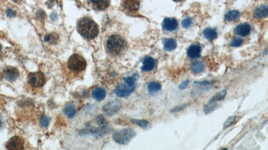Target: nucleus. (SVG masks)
Here are the masks:
<instances>
[{"label": "nucleus", "mask_w": 268, "mask_h": 150, "mask_svg": "<svg viewBox=\"0 0 268 150\" xmlns=\"http://www.w3.org/2000/svg\"><path fill=\"white\" fill-rule=\"evenodd\" d=\"M77 30L82 37L89 39L97 37L99 31L98 25L89 18H83L78 21Z\"/></svg>", "instance_id": "f257e3e1"}, {"label": "nucleus", "mask_w": 268, "mask_h": 150, "mask_svg": "<svg viewBox=\"0 0 268 150\" xmlns=\"http://www.w3.org/2000/svg\"><path fill=\"white\" fill-rule=\"evenodd\" d=\"M126 43L124 39L119 35H113L107 41V47L109 52L113 56L120 54L125 48Z\"/></svg>", "instance_id": "f03ea898"}, {"label": "nucleus", "mask_w": 268, "mask_h": 150, "mask_svg": "<svg viewBox=\"0 0 268 150\" xmlns=\"http://www.w3.org/2000/svg\"><path fill=\"white\" fill-rule=\"evenodd\" d=\"M136 79L133 76L125 79L124 84L118 85L115 89V93L117 96L125 97L130 96L136 89Z\"/></svg>", "instance_id": "7ed1b4c3"}, {"label": "nucleus", "mask_w": 268, "mask_h": 150, "mask_svg": "<svg viewBox=\"0 0 268 150\" xmlns=\"http://www.w3.org/2000/svg\"><path fill=\"white\" fill-rule=\"evenodd\" d=\"M136 133L133 129L131 128L119 130L113 133V139L119 144H127L136 136Z\"/></svg>", "instance_id": "20e7f679"}, {"label": "nucleus", "mask_w": 268, "mask_h": 150, "mask_svg": "<svg viewBox=\"0 0 268 150\" xmlns=\"http://www.w3.org/2000/svg\"><path fill=\"white\" fill-rule=\"evenodd\" d=\"M86 61L79 54L74 53L70 57L68 61V68L73 72H81L86 68Z\"/></svg>", "instance_id": "39448f33"}, {"label": "nucleus", "mask_w": 268, "mask_h": 150, "mask_svg": "<svg viewBox=\"0 0 268 150\" xmlns=\"http://www.w3.org/2000/svg\"><path fill=\"white\" fill-rule=\"evenodd\" d=\"M46 81V77L42 72L31 73L28 76V83L30 85L34 88H40L45 84Z\"/></svg>", "instance_id": "423d86ee"}, {"label": "nucleus", "mask_w": 268, "mask_h": 150, "mask_svg": "<svg viewBox=\"0 0 268 150\" xmlns=\"http://www.w3.org/2000/svg\"><path fill=\"white\" fill-rule=\"evenodd\" d=\"M226 93H227L226 90H223L221 92L216 93L213 96V97H212L211 100L208 101V103L206 105L205 108L204 109V113L206 114H208L211 113L212 112H213L215 107L216 106V104H217V102L219 101L223 100L224 98V97H225Z\"/></svg>", "instance_id": "0eeeda50"}, {"label": "nucleus", "mask_w": 268, "mask_h": 150, "mask_svg": "<svg viewBox=\"0 0 268 150\" xmlns=\"http://www.w3.org/2000/svg\"><path fill=\"white\" fill-rule=\"evenodd\" d=\"M121 108V103L119 101L115 100L109 102L104 105L103 110L108 116H113L119 111Z\"/></svg>", "instance_id": "6e6552de"}, {"label": "nucleus", "mask_w": 268, "mask_h": 150, "mask_svg": "<svg viewBox=\"0 0 268 150\" xmlns=\"http://www.w3.org/2000/svg\"><path fill=\"white\" fill-rule=\"evenodd\" d=\"M6 148L8 149H23L24 141L20 137L14 136L7 141Z\"/></svg>", "instance_id": "1a4fd4ad"}, {"label": "nucleus", "mask_w": 268, "mask_h": 150, "mask_svg": "<svg viewBox=\"0 0 268 150\" xmlns=\"http://www.w3.org/2000/svg\"><path fill=\"white\" fill-rule=\"evenodd\" d=\"M122 5L125 10L129 12H136L139 10L140 0H123Z\"/></svg>", "instance_id": "9d476101"}, {"label": "nucleus", "mask_w": 268, "mask_h": 150, "mask_svg": "<svg viewBox=\"0 0 268 150\" xmlns=\"http://www.w3.org/2000/svg\"><path fill=\"white\" fill-rule=\"evenodd\" d=\"M3 75L7 80L10 81H14L18 78L19 76V72L16 68L13 67H8L5 69L3 72Z\"/></svg>", "instance_id": "9b49d317"}, {"label": "nucleus", "mask_w": 268, "mask_h": 150, "mask_svg": "<svg viewBox=\"0 0 268 150\" xmlns=\"http://www.w3.org/2000/svg\"><path fill=\"white\" fill-rule=\"evenodd\" d=\"M251 31V26L248 23H241L238 25L235 29V33L240 36L245 37L249 34Z\"/></svg>", "instance_id": "f8f14e48"}, {"label": "nucleus", "mask_w": 268, "mask_h": 150, "mask_svg": "<svg viewBox=\"0 0 268 150\" xmlns=\"http://www.w3.org/2000/svg\"><path fill=\"white\" fill-rule=\"evenodd\" d=\"M162 27L165 31H174L178 27V22L174 18H165L162 23Z\"/></svg>", "instance_id": "ddd939ff"}, {"label": "nucleus", "mask_w": 268, "mask_h": 150, "mask_svg": "<svg viewBox=\"0 0 268 150\" xmlns=\"http://www.w3.org/2000/svg\"><path fill=\"white\" fill-rule=\"evenodd\" d=\"M93 8L97 10H103L110 5V0H90Z\"/></svg>", "instance_id": "4468645a"}, {"label": "nucleus", "mask_w": 268, "mask_h": 150, "mask_svg": "<svg viewBox=\"0 0 268 150\" xmlns=\"http://www.w3.org/2000/svg\"><path fill=\"white\" fill-rule=\"evenodd\" d=\"M201 53V47L199 45H192L190 47H189L187 51V55L188 56L192 58L195 59L198 58L200 56Z\"/></svg>", "instance_id": "2eb2a0df"}, {"label": "nucleus", "mask_w": 268, "mask_h": 150, "mask_svg": "<svg viewBox=\"0 0 268 150\" xmlns=\"http://www.w3.org/2000/svg\"><path fill=\"white\" fill-rule=\"evenodd\" d=\"M268 14V8L267 6H260L255 9L254 12L255 18L258 19H263L266 18Z\"/></svg>", "instance_id": "dca6fc26"}, {"label": "nucleus", "mask_w": 268, "mask_h": 150, "mask_svg": "<svg viewBox=\"0 0 268 150\" xmlns=\"http://www.w3.org/2000/svg\"><path fill=\"white\" fill-rule=\"evenodd\" d=\"M155 67V61L152 57H148L144 59L143 61V65L141 67V69L144 72H149L152 71Z\"/></svg>", "instance_id": "f3484780"}, {"label": "nucleus", "mask_w": 268, "mask_h": 150, "mask_svg": "<svg viewBox=\"0 0 268 150\" xmlns=\"http://www.w3.org/2000/svg\"><path fill=\"white\" fill-rule=\"evenodd\" d=\"M93 96L94 98V100L97 101H101L106 96V92L103 88H97L94 89L93 92Z\"/></svg>", "instance_id": "a211bd4d"}, {"label": "nucleus", "mask_w": 268, "mask_h": 150, "mask_svg": "<svg viewBox=\"0 0 268 150\" xmlns=\"http://www.w3.org/2000/svg\"><path fill=\"white\" fill-rule=\"evenodd\" d=\"M204 69V65L203 62L200 61H197L193 63L191 65V71L192 73L198 74L202 73Z\"/></svg>", "instance_id": "6ab92c4d"}, {"label": "nucleus", "mask_w": 268, "mask_h": 150, "mask_svg": "<svg viewBox=\"0 0 268 150\" xmlns=\"http://www.w3.org/2000/svg\"><path fill=\"white\" fill-rule=\"evenodd\" d=\"M63 112L69 118L73 117L76 114V109L72 104L66 105L63 109Z\"/></svg>", "instance_id": "aec40b11"}, {"label": "nucleus", "mask_w": 268, "mask_h": 150, "mask_svg": "<svg viewBox=\"0 0 268 150\" xmlns=\"http://www.w3.org/2000/svg\"><path fill=\"white\" fill-rule=\"evenodd\" d=\"M203 34L204 37L207 39H209V40H213V39L217 37V33H216V30L214 29L209 28V27L204 30Z\"/></svg>", "instance_id": "412c9836"}, {"label": "nucleus", "mask_w": 268, "mask_h": 150, "mask_svg": "<svg viewBox=\"0 0 268 150\" xmlns=\"http://www.w3.org/2000/svg\"><path fill=\"white\" fill-rule=\"evenodd\" d=\"M240 13L239 11L232 10L230 11L225 15V19L227 22H232L238 19Z\"/></svg>", "instance_id": "4be33fe9"}, {"label": "nucleus", "mask_w": 268, "mask_h": 150, "mask_svg": "<svg viewBox=\"0 0 268 150\" xmlns=\"http://www.w3.org/2000/svg\"><path fill=\"white\" fill-rule=\"evenodd\" d=\"M161 89V85L157 82H151L148 85V89L150 93L158 92Z\"/></svg>", "instance_id": "5701e85b"}, {"label": "nucleus", "mask_w": 268, "mask_h": 150, "mask_svg": "<svg viewBox=\"0 0 268 150\" xmlns=\"http://www.w3.org/2000/svg\"><path fill=\"white\" fill-rule=\"evenodd\" d=\"M176 41L173 39H168L164 43V49L167 51H173L176 48Z\"/></svg>", "instance_id": "b1692460"}, {"label": "nucleus", "mask_w": 268, "mask_h": 150, "mask_svg": "<svg viewBox=\"0 0 268 150\" xmlns=\"http://www.w3.org/2000/svg\"><path fill=\"white\" fill-rule=\"evenodd\" d=\"M58 39V35L56 34H50L46 35L44 37V41L50 43H56Z\"/></svg>", "instance_id": "393cba45"}, {"label": "nucleus", "mask_w": 268, "mask_h": 150, "mask_svg": "<svg viewBox=\"0 0 268 150\" xmlns=\"http://www.w3.org/2000/svg\"><path fill=\"white\" fill-rule=\"evenodd\" d=\"M243 40L240 38H235L232 39L230 43V45L232 47H239L242 45Z\"/></svg>", "instance_id": "a878e982"}, {"label": "nucleus", "mask_w": 268, "mask_h": 150, "mask_svg": "<svg viewBox=\"0 0 268 150\" xmlns=\"http://www.w3.org/2000/svg\"><path fill=\"white\" fill-rule=\"evenodd\" d=\"M237 116H231L228 118V119L225 121L224 124V128H227L228 127H229L230 125H231L232 124H234V122L237 120Z\"/></svg>", "instance_id": "bb28decb"}, {"label": "nucleus", "mask_w": 268, "mask_h": 150, "mask_svg": "<svg viewBox=\"0 0 268 150\" xmlns=\"http://www.w3.org/2000/svg\"><path fill=\"white\" fill-rule=\"evenodd\" d=\"M133 122H134V124H136L137 125H138L141 127H142L144 128H146L149 125V123L145 120H132Z\"/></svg>", "instance_id": "cd10ccee"}, {"label": "nucleus", "mask_w": 268, "mask_h": 150, "mask_svg": "<svg viewBox=\"0 0 268 150\" xmlns=\"http://www.w3.org/2000/svg\"><path fill=\"white\" fill-rule=\"evenodd\" d=\"M192 23V21L191 18H186L182 22V26L184 27V28H188L190 27Z\"/></svg>", "instance_id": "c85d7f7f"}, {"label": "nucleus", "mask_w": 268, "mask_h": 150, "mask_svg": "<svg viewBox=\"0 0 268 150\" xmlns=\"http://www.w3.org/2000/svg\"><path fill=\"white\" fill-rule=\"evenodd\" d=\"M49 123H50V118L49 117L44 116L41 119L40 124L42 127H44V128L48 127V125H49Z\"/></svg>", "instance_id": "c756f323"}, {"label": "nucleus", "mask_w": 268, "mask_h": 150, "mask_svg": "<svg viewBox=\"0 0 268 150\" xmlns=\"http://www.w3.org/2000/svg\"><path fill=\"white\" fill-rule=\"evenodd\" d=\"M6 14H7V16L10 17V18L14 17L15 15V13L12 10H11V9H7L6 10Z\"/></svg>", "instance_id": "7c9ffc66"}, {"label": "nucleus", "mask_w": 268, "mask_h": 150, "mask_svg": "<svg viewBox=\"0 0 268 150\" xmlns=\"http://www.w3.org/2000/svg\"><path fill=\"white\" fill-rule=\"evenodd\" d=\"M188 84H189V81H188V80L184 81L182 83V84L180 85L179 88H180V89H186V88H187V87H188Z\"/></svg>", "instance_id": "2f4dec72"}, {"label": "nucleus", "mask_w": 268, "mask_h": 150, "mask_svg": "<svg viewBox=\"0 0 268 150\" xmlns=\"http://www.w3.org/2000/svg\"><path fill=\"white\" fill-rule=\"evenodd\" d=\"M56 18H57V15L56 14H55L54 13L51 14V19H52V20H55V19H56Z\"/></svg>", "instance_id": "473e14b6"}, {"label": "nucleus", "mask_w": 268, "mask_h": 150, "mask_svg": "<svg viewBox=\"0 0 268 150\" xmlns=\"http://www.w3.org/2000/svg\"><path fill=\"white\" fill-rule=\"evenodd\" d=\"M2 46H1V45H0V57H2Z\"/></svg>", "instance_id": "72a5a7b5"}, {"label": "nucleus", "mask_w": 268, "mask_h": 150, "mask_svg": "<svg viewBox=\"0 0 268 150\" xmlns=\"http://www.w3.org/2000/svg\"><path fill=\"white\" fill-rule=\"evenodd\" d=\"M173 1H174L176 2H180L183 1V0H173Z\"/></svg>", "instance_id": "f704fd0d"}, {"label": "nucleus", "mask_w": 268, "mask_h": 150, "mask_svg": "<svg viewBox=\"0 0 268 150\" xmlns=\"http://www.w3.org/2000/svg\"><path fill=\"white\" fill-rule=\"evenodd\" d=\"M50 1H52V2H55V1H56V0H50Z\"/></svg>", "instance_id": "c9c22d12"}, {"label": "nucleus", "mask_w": 268, "mask_h": 150, "mask_svg": "<svg viewBox=\"0 0 268 150\" xmlns=\"http://www.w3.org/2000/svg\"><path fill=\"white\" fill-rule=\"evenodd\" d=\"M0 127H1V121H0Z\"/></svg>", "instance_id": "e433bc0d"}, {"label": "nucleus", "mask_w": 268, "mask_h": 150, "mask_svg": "<svg viewBox=\"0 0 268 150\" xmlns=\"http://www.w3.org/2000/svg\"><path fill=\"white\" fill-rule=\"evenodd\" d=\"M13 1H17V0H13Z\"/></svg>", "instance_id": "4c0bfd02"}]
</instances>
